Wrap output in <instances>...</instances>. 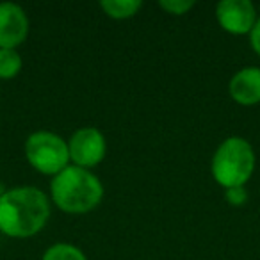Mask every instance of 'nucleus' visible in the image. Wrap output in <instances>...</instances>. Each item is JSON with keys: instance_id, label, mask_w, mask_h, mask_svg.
Wrapping results in <instances>:
<instances>
[{"instance_id": "nucleus-13", "label": "nucleus", "mask_w": 260, "mask_h": 260, "mask_svg": "<svg viewBox=\"0 0 260 260\" xmlns=\"http://www.w3.org/2000/svg\"><path fill=\"white\" fill-rule=\"evenodd\" d=\"M224 198L230 205H244L246 200H248V191L244 187H230V189H224Z\"/></svg>"}, {"instance_id": "nucleus-9", "label": "nucleus", "mask_w": 260, "mask_h": 260, "mask_svg": "<svg viewBox=\"0 0 260 260\" xmlns=\"http://www.w3.org/2000/svg\"><path fill=\"white\" fill-rule=\"evenodd\" d=\"M139 0H102L100 8L112 20H128L141 9Z\"/></svg>"}, {"instance_id": "nucleus-4", "label": "nucleus", "mask_w": 260, "mask_h": 260, "mask_svg": "<svg viewBox=\"0 0 260 260\" xmlns=\"http://www.w3.org/2000/svg\"><path fill=\"white\" fill-rule=\"evenodd\" d=\"M25 157L34 170L52 177L70 166L68 143L48 130H38L27 138Z\"/></svg>"}, {"instance_id": "nucleus-6", "label": "nucleus", "mask_w": 260, "mask_h": 260, "mask_svg": "<svg viewBox=\"0 0 260 260\" xmlns=\"http://www.w3.org/2000/svg\"><path fill=\"white\" fill-rule=\"evenodd\" d=\"M216 18L223 30L234 36L249 34L258 20L255 6L249 0H223L216 8Z\"/></svg>"}, {"instance_id": "nucleus-14", "label": "nucleus", "mask_w": 260, "mask_h": 260, "mask_svg": "<svg viewBox=\"0 0 260 260\" xmlns=\"http://www.w3.org/2000/svg\"><path fill=\"white\" fill-rule=\"evenodd\" d=\"M249 43H251V48L255 50V54L260 55V18L256 20L255 27L249 32Z\"/></svg>"}, {"instance_id": "nucleus-8", "label": "nucleus", "mask_w": 260, "mask_h": 260, "mask_svg": "<svg viewBox=\"0 0 260 260\" xmlns=\"http://www.w3.org/2000/svg\"><path fill=\"white\" fill-rule=\"evenodd\" d=\"M228 91L234 102L239 105L251 107V105L260 104V68L248 66V68L239 70L232 77Z\"/></svg>"}, {"instance_id": "nucleus-12", "label": "nucleus", "mask_w": 260, "mask_h": 260, "mask_svg": "<svg viewBox=\"0 0 260 260\" xmlns=\"http://www.w3.org/2000/svg\"><path fill=\"white\" fill-rule=\"evenodd\" d=\"M159 6L170 15L182 16L194 8V0H160Z\"/></svg>"}, {"instance_id": "nucleus-11", "label": "nucleus", "mask_w": 260, "mask_h": 260, "mask_svg": "<svg viewBox=\"0 0 260 260\" xmlns=\"http://www.w3.org/2000/svg\"><path fill=\"white\" fill-rule=\"evenodd\" d=\"M41 260H87V258L77 246L68 244V242H57V244L50 246L43 253V258Z\"/></svg>"}, {"instance_id": "nucleus-7", "label": "nucleus", "mask_w": 260, "mask_h": 260, "mask_svg": "<svg viewBox=\"0 0 260 260\" xmlns=\"http://www.w3.org/2000/svg\"><path fill=\"white\" fill-rule=\"evenodd\" d=\"M29 36V18L20 6L13 2L0 4V48L20 47Z\"/></svg>"}, {"instance_id": "nucleus-3", "label": "nucleus", "mask_w": 260, "mask_h": 260, "mask_svg": "<svg viewBox=\"0 0 260 260\" xmlns=\"http://www.w3.org/2000/svg\"><path fill=\"white\" fill-rule=\"evenodd\" d=\"M255 152L253 146L242 138H228L214 152L210 171L223 189L244 187L255 171Z\"/></svg>"}, {"instance_id": "nucleus-10", "label": "nucleus", "mask_w": 260, "mask_h": 260, "mask_svg": "<svg viewBox=\"0 0 260 260\" xmlns=\"http://www.w3.org/2000/svg\"><path fill=\"white\" fill-rule=\"evenodd\" d=\"M22 55L15 48H0V79L11 80L22 72Z\"/></svg>"}, {"instance_id": "nucleus-1", "label": "nucleus", "mask_w": 260, "mask_h": 260, "mask_svg": "<svg viewBox=\"0 0 260 260\" xmlns=\"http://www.w3.org/2000/svg\"><path fill=\"white\" fill-rule=\"evenodd\" d=\"M50 217V202L36 187H15L0 194V232L25 239L41 232Z\"/></svg>"}, {"instance_id": "nucleus-2", "label": "nucleus", "mask_w": 260, "mask_h": 260, "mask_svg": "<svg viewBox=\"0 0 260 260\" xmlns=\"http://www.w3.org/2000/svg\"><path fill=\"white\" fill-rule=\"evenodd\" d=\"M52 202L68 214H86L96 209L104 198V185L89 170L73 166L57 173L50 184Z\"/></svg>"}, {"instance_id": "nucleus-5", "label": "nucleus", "mask_w": 260, "mask_h": 260, "mask_svg": "<svg viewBox=\"0 0 260 260\" xmlns=\"http://www.w3.org/2000/svg\"><path fill=\"white\" fill-rule=\"evenodd\" d=\"M70 160L73 166L89 170L104 160L107 152V143L100 130L94 126H84L79 128L68 141Z\"/></svg>"}]
</instances>
